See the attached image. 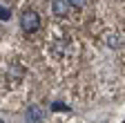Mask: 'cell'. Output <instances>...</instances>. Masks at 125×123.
Wrapping results in <instances>:
<instances>
[{
	"label": "cell",
	"mask_w": 125,
	"mask_h": 123,
	"mask_svg": "<svg viewBox=\"0 0 125 123\" xmlns=\"http://www.w3.org/2000/svg\"><path fill=\"white\" fill-rule=\"evenodd\" d=\"M0 123H5V121H0Z\"/></svg>",
	"instance_id": "5"
},
{
	"label": "cell",
	"mask_w": 125,
	"mask_h": 123,
	"mask_svg": "<svg viewBox=\"0 0 125 123\" xmlns=\"http://www.w3.org/2000/svg\"><path fill=\"white\" fill-rule=\"evenodd\" d=\"M52 11H54V16H58V18L67 16L69 2H67V0H52Z\"/></svg>",
	"instance_id": "2"
},
{
	"label": "cell",
	"mask_w": 125,
	"mask_h": 123,
	"mask_svg": "<svg viewBox=\"0 0 125 123\" xmlns=\"http://www.w3.org/2000/svg\"><path fill=\"white\" fill-rule=\"evenodd\" d=\"M9 16H11V11H9L7 7H0V20H7Z\"/></svg>",
	"instance_id": "4"
},
{
	"label": "cell",
	"mask_w": 125,
	"mask_h": 123,
	"mask_svg": "<svg viewBox=\"0 0 125 123\" xmlns=\"http://www.w3.org/2000/svg\"><path fill=\"white\" fill-rule=\"evenodd\" d=\"M67 2H69V7H74V9H81V7H85L87 0H67Z\"/></svg>",
	"instance_id": "3"
},
{
	"label": "cell",
	"mask_w": 125,
	"mask_h": 123,
	"mask_svg": "<svg viewBox=\"0 0 125 123\" xmlns=\"http://www.w3.org/2000/svg\"><path fill=\"white\" fill-rule=\"evenodd\" d=\"M20 27L25 29L27 34L38 32V29H40V16H38V11H34V9H25L22 16H20Z\"/></svg>",
	"instance_id": "1"
}]
</instances>
